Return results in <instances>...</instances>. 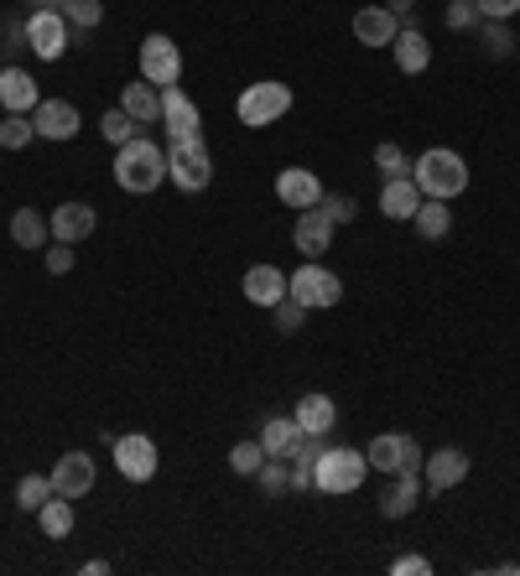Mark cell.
Returning a JSON list of instances; mask_svg holds the SVG:
<instances>
[{"label":"cell","instance_id":"1","mask_svg":"<svg viewBox=\"0 0 520 576\" xmlns=\"http://www.w3.org/2000/svg\"><path fill=\"white\" fill-rule=\"evenodd\" d=\"M115 182L125 192H156V187L167 182V151L146 136L115 146Z\"/></svg>","mask_w":520,"mask_h":576},{"label":"cell","instance_id":"2","mask_svg":"<svg viewBox=\"0 0 520 576\" xmlns=\"http://www.w3.org/2000/svg\"><path fill=\"white\" fill-rule=\"evenodd\" d=\"M412 182L422 187V198H443V203H453V198L468 187V161L458 151H448V146H433L427 156H416L412 161Z\"/></svg>","mask_w":520,"mask_h":576},{"label":"cell","instance_id":"3","mask_svg":"<svg viewBox=\"0 0 520 576\" xmlns=\"http://www.w3.org/2000/svg\"><path fill=\"white\" fill-rule=\"evenodd\" d=\"M364 473H370V458L360 447H323V458L312 468V489L329 493V499H344L364 483Z\"/></svg>","mask_w":520,"mask_h":576},{"label":"cell","instance_id":"4","mask_svg":"<svg viewBox=\"0 0 520 576\" xmlns=\"http://www.w3.org/2000/svg\"><path fill=\"white\" fill-rule=\"evenodd\" d=\"M167 182H177V192H204L214 182V156H208L204 136L167 146Z\"/></svg>","mask_w":520,"mask_h":576},{"label":"cell","instance_id":"5","mask_svg":"<svg viewBox=\"0 0 520 576\" xmlns=\"http://www.w3.org/2000/svg\"><path fill=\"white\" fill-rule=\"evenodd\" d=\"M287 296L302 302L308 312H329V306L344 302V281H339L329 265L308 260V265H297V275H287Z\"/></svg>","mask_w":520,"mask_h":576},{"label":"cell","instance_id":"6","mask_svg":"<svg viewBox=\"0 0 520 576\" xmlns=\"http://www.w3.org/2000/svg\"><path fill=\"white\" fill-rule=\"evenodd\" d=\"M364 458L370 468H381V473H422L427 468V452H422V441L406 437V431H381V437L364 447Z\"/></svg>","mask_w":520,"mask_h":576},{"label":"cell","instance_id":"7","mask_svg":"<svg viewBox=\"0 0 520 576\" xmlns=\"http://www.w3.org/2000/svg\"><path fill=\"white\" fill-rule=\"evenodd\" d=\"M287 109H292V88L277 84V78H260V84H250L240 94V104H235L240 125H250V130H260V125H277Z\"/></svg>","mask_w":520,"mask_h":576},{"label":"cell","instance_id":"8","mask_svg":"<svg viewBox=\"0 0 520 576\" xmlns=\"http://www.w3.org/2000/svg\"><path fill=\"white\" fill-rule=\"evenodd\" d=\"M141 78L156 88H173L183 78V52H177V42L167 32H152L141 42Z\"/></svg>","mask_w":520,"mask_h":576},{"label":"cell","instance_id":"9","mask_svg":"<svg viewBox=\"0 0 520 576\" xmlns=\"http://www.w3.org/2000/svg\"><path fill=\"white\" fill-rule=\"evenodd\" d=\"M69 36H73V27L63 11H32V17H27V48H32L42 63H58V57L69 52Z\"/></svg>","mask_w":520,"mask_h":576},{"label":"cell","instance_id":"10","mask_svg":"<svg viewBox=\"0 0 520 576\" xmlns=\"http://www.w3.org/2000/svg\"><path fill=\"white\" fill-rule=\"evenodd\" d=\"M162 130H167V146L173 140H193L204 136V119H198V104L183 94V88H162Z\"/></svg>","mask_w":520,"mask_h":576},{"label":"cell","instance_id":"11","mask_svg":"<svg viewBox=\"0 0 520 576\" xmlns=\"http://www.w3.org/2000/svg\"><path fill=\"white\" fill-rule=\"evenodd\" d=\"M115 468H121V478H131V483H146V478H156V441L152 437H115Z\"/></svg>","mask_w":520,"mask_h":576},{"label":"cell","instance_id":"12","mask_svg":"<svg viewBox=\"0 0 520 576\" xmlns=\"http://www.w3.org/2000/svg\"><path fill=\"white\" fill-rule=\"evenodd\" d=\"M464 478H468V452L464 447H437L433 458H427V468H422V489L448 493V489H458Z\"/></svg>","mask_w":520,"mask_h":576},{"label":"cell","instance_id":"13","mask_svg":"<svg viewBox=\"0 0 520 576\" xmlns=\"http://www.w3.org/2000/svg\"><path fill=\"white\" fill-rule=\"evenodd\" d=\"M94 458L89 452H63L58 458V468H52V493H63V499H84V493H94Z\"/></svg>","mask_w":520,"mask_h":576},{"label":"cell","instance_id":"14","mask_svg":"<svg viewBox=\"0 0 520 576\" xmlns=\"http://www.w3.org/2000/svg\"><path fill=\"white\" fill-rule=\"evenodd\" d=\"M292 244L308 254V260H323V254L333 250V219L323 208H302V213H297V229H292Z\"/></svg>","mask_w":520,"mask_h":576},{"label":"cell","instance_id":"15","mask_svg":"<svg viewBox=\"0 0 520 576\" xmlns=\"http://www.w3.org/2000/svg\"><path fill=\"white\" fill-rule=\"evenodd\" d=\"M32 125H37V136L42 140H73L84 119H79V109H73L69 100H42L32 109Z\"/></svg>","mask_w":520,"mask_h":576},{"label":"cell","instance_id":"16","mask_svg":"<svg viewBox=\"0 0 520 576\" xmlns=\"http://www.w3.org/2000/svg\"><path fill=\"white\" fill-rule=\"evenodd\" d=\"M0 104H6V115H32L37 104H42L32 73L17 69V63H6V69H0Z\"/></svg>","mask_w":520,"mask_h":576},{"label":"cell","instance_id":"17","mask_svg":"<svg viewBox=\"0 0 520 576\" xmlns=\"http://www.w3.org/2000/svg\"><path fill=\"white\" fill-rule=\"evenodd\" d=\"M396 36H401L396 11H385V6H364V11H354V42H364V48H391Z\"/></svg>","mask_w":520,"mask_h":576},{"label":"cell","instance_id":"18","mask_svg":"<svg viewBox=\"0 0 520 576\" xmlns=\"http://www.w3.org/2000/svg\"><path fill=\"white\" fill-rule=\"evenodd\" d=\"M277 198L287 208H297V213H302V208L323 203V182H318V171H308V167H287L277 177Z\"/></svg>","mask_w":520,"mask_h":576},{"label":"cell","instance_id":"19","mask_svg":"<svg viewBox=\"0 0 520 576\" xmlns=\"http://www.w3.org/2000/svg\"><path fill=\"white\" fill-rule=\"evenodd\" d=\"M240 291H245V302L250 306H266V312H271L277 302H287V275H281L277 265H250Z\"/></svg>","mask_w":520,"mask_h":576},{"label":"cell","instance_id":"20","mask_svg":"<svg viewBox=\"0 0 520 576\" xmlns=\"http://www.w3.org/2000/svg\"><path fill=\"white\" fill-rule=\"evenodd\" d=\"M52 239H63V244H79V239H89L94 229H100V213L89 203H63V208H52Z\"/></svg>","mask_w":520,"mask_h":576},{"label":"cell","instance_id":"21","mask_svg":"<svg viewBox=\"0 0 520 576\" xmlns=\"http://www.w3.org/2000/svg\"><path fill=\"white\" fill-rule=\"evenodd\" d=\"M292 421L302 426V437H329L333 426H339V406H333L323 390H312V395H302V400H297Z\"/></svg>","mask_w":520,"mask_h":576},{"label":"cell","instance_id":"22","mask_svg":"<svg viewBox=\"0 0 520 576\" xmlns=\"http://www.w3.org/2000/svg\"><path fill=\"white\" fill-rule=\"evenodd\" d=\"M416 208H422V187L412 177H396V182H381V213L396 223H412Z\"/></svg>","mask_w":520,"mask_h":576},{"label":"cell","instance_id":"23","mask_svg":"<svg viewBox=\"0 0 520 576\" xmlns=\"http://www.w3.org/2000/svg\"><path fill=\"white\" fill-rule=\"evenodd\" d=\"M391 52H396L401 73H427V63H433V42L416 32V27H406V21H401V36L391 42Z\"/></svg>","mask_w":520,"mask_h":576},{"label":"cell","instance_id":"24","mask_svg":"<svg viewBox=\"0 0 520 576\" xmlns=\"http://www.w3.org/2000/svg\"><path fill=\"white\" fill-rule=\"evenodd\" d=\"M422 504V473H396V483L381 493V514L385 520H406Z\"/></svg>","mask_w":520,"mask_h":576},{"label":"cell","instance_id":"25","mask_svg":"<svg viewBox=\"0 0 520 576\" xmlns=\"http://www.w3.org/2000/svg\"><path fill=\"white\" fill-rule=\"evenodd\" d=\"M121 109L136 119V125H156V119H162V88L146 84V78H141V84H125L121 88Z\"/></svg>","mask_w":520,"mask_h":576},{"label":"cell","instance_id":"26","mask_svg":"<svg viewBox=\"0 0 520 576\" xmlns=\"http://www.w3.org/2000/svg\"><path fill=\"white\" fill-rule=\"evenodd\" d=\"M260 447H266V458H292L297 447H302V426L292 416H271V421L260 426Z\"/></svg>","mask_w":520,"mask_h":576},{"label":"cell","instance_id":"27","mask_svg":"<svg viewBox=\"0 0 520 576\" xmlns=\"http://www.w3.org/2000/svg\"><path fill=\"white\" fill-rule=\"evenodd\" d=\"M11 239H17L21 250H48L52 244V223L37 213V208H17L11 213Z\"/></svg>","mask_w":520,"mask_h":576},{"label":"cell","instance_id":"28","mask_svg":"<svg viewBox=\"0 0 520 576\" xmlns=\"http://www.w3.org/2000/svg\"><path fill=\"white\" fill-rule=\"evenodd\" d=\"M412 223H416V234L422 239H448L453 234V208L443 203V198H422Z\"/></svg>","mask_w":520,"mask_h":576},{"label":"cell","instance_id":"29","mask_svg":"<svg viewBox=\"0 0 520 576\" xmlns=\"http://www.w3.org/2000/svg\"><path fill=\"white\" fill-rule=\"evenodd\" d=\"M37 525H42V535H48V541H63V535H73V499L52 493L48 504L37 509Z\"/></svg>","mask_w":520,"mask_h":576},{"label":"cell","instance_id":"30","mask_svg":"<svg viewBox=\"0 0 520 576\" xmlns=\"http://www.w3.org/2000/svg\"><path fill=\"white\" fill-rule=\"evenodd\" d=\"M479 42H485L489 57H516V32H510V21H479Z\"/></svg>","mask_w":520,"mask_h":576},{"label":"cell","instance_id":"31","mask_svg":"<svg viewBox=\"0 0 520 576\" xmlns=\"http://www.w3.org/2000/svg\"><path fill=\"white\" fill-rule=\"evenodd\" d=\"M375 167H381V182H396V177H412V156L401 151L396 140H381L375 146Z\"/></svg>","mask_w":520,"mask_h":576},{"label":"cell","instance_id":"32","mask_svg":"<svg viewBox=\"0 0 520 576\" xmlns=\"http://www.w3.org/2000/svg\"><path fill=\"white\" fill-rule=\"evenodd\" d=\"M260 489L271 493V499H281V493H292V458H266L260 462Z\"/></svg>","mask_w":520,"mask_h":576},{"label":"cell","instance_id":"33","mask_svg":"<svg viewBox=\"0 0 520 576\" xmlns=\"http://www.w3.org/2000/svg\"><path fill=\"white\" fill-rule=\"evenodd\" d=\"M52 499V478H42V473H27L17 483V509H27V514H37V509Z\"/></svg>","mask_w":520,"mask_h":576},{"label":"cell","instance_id":"34","mask_svg":"<svg viewBox=\"0 0 520 576\" xmlns=\"http://www.w3.org/2000/svg\"><path fill=\"white\" fill-rule=\"evenodd\" d=\"M32 140H37L32 115H6L0 119V146H6V151H21V146H32Z\"/></svg>","mask_w":520,"mask_h":576},{"label":"cell","instance_id":"35","mask_svg":"<svg viewBox=\"0 0 520 576\" xmlns=\"http://www.w3.org/2000/svg\"><path fill=\"white\" fill-rule=\"evenodd\" d=\"M100 136L110 140V146H125V140H136V136H141V125H136L131 115H125L121 104H115V109H110V115L100 119Z\"/></svg>","mask_w":520,"mask_h":576},{"label":"cell","instance_id":"36","mask_svg":"<svg viewBox=\"0 0 520 576\" xmlns=\"http://www.w3.org/2000/svg\"><path fill=\"white\" fill-rule=\"evenodd\" d=\"M63 17H69L73 32H94V27L104 21V0H69Z\"/></svg>","mask_w":520,"mask_h":576},{"label":"cell","instance_id":"37","mask_svg":"<svg viewBox=\"0 0 520 576\" xmlns=\"http://www.w3.org/2000/svg\"><path fill=\"white\" fill-rule=\"evenodd\" d=\"M260 462H266V447H260V441H240V447L229 452V468H235V473H245V478H256Z\"/></svg>","mask_w":520,"mask_h":576},{"label":"cell","instance_id":"38","mask_svg":"<svg viewBox=\"0 0 520 576\" xmlns=\"http://www.w3.org/2000/svg\"><path fill=\"white\" fill-rule=\"evenodd\" d=\"M27 48V21H0V57H6V63H17V52Z\"/></svg>","mask_w":520,"mask_h":576},{"label":"cell","instance_id":"39","mask_svg":"<svg viewBox=\"0 0 520 576\" xmlns=\"http://www.w3.org/2000/svg\"><path fill=\"white\" fill-rule=\"evenodd\" d=\"M453 27V32H474V27H479V6H474V0H448V17H443Z\"/></svg>","mask_w":520,"mask_h":576},{"label":"cell","instance_id":"40","mask_svg":"<svg viewBox=\"0 0 520 576\" xmlns=\"http://www.w3.org/2000/svg\"><path fill=\"white\" fill-rule=\"evenodd\" d=\"M271 317H277V333H302V317H308V306L287 296V302L271 306Z\"/></svg>","mask_w":520,"mask_h":576},{"label":"cell","instance_id":"41","mask_svg":"<svg viewBox=\"0 0 520 576\" xmlns=\"http://www.w3.org/2000/svg\"><path fill=\"white\" fill-rule=\"evenodd\" d=\"M318 208H323V213H329L333 223H349L354 213H360V203H354L349 192H323V203H318Z\"/></svg>","mask_w":520,"mask_h":576},{"label":"cell","instance_id":"42","mask_svg":"<svg viewBox=\"0 0 520 576\" xmlns=\"http://www.w3.org/2000/svg\"><path fill=\"white\" fill-rule=\"evenodd\" d=\"M42 265H48V275H69L73 271V244H63V239H58V244L42 254Z\"/></svg>","mask_w":520,"mask_h":576},{"label":"cell","instance_id":"43","mask_svg":"<svg viewBox=\"0 0 520 576\" xmlns=\"http://www.w3.org/2000/svg\"><path fill=\"white\" fill-rule=\"evenodd\" d=\"M479 6V17L485 21H510V17H520V0H474Z\"/></svg>","mask_w":520,"mask_h":576},{"label":"cell","instance_id":"44","mask_svg":"<svg viewBox=\"0 0 520 576\" xmlns=\"http://www.w3.org/2000/svg\"><path fill=\"white\" fill-rule=\"evenodd\" d=\"M391 572L396 576H433V561L427 556H396L391 561Z\"/></svg>","mask_w":520,"mask_h":576},{"label":"cell","instance_id":"45","mask_svg":"<svg viewBox=\"0 0 520 576\" xmlns=\"http://www.w3.org/2000/svg\"><path fill=\"white\" fill-rule=\"evenodd\" d=\"M385 11H396V17L406 21V17H412V11H416V0H385Z\"/></svg>","mask_w":520,"mask_h":576},{"label":"cell","instance_id":"46","mask_svg":"<svg viewBox=\"0 0 520 576\" xmlns=\"http://www.w3.org/2000/svg\"><path fill=\"white\" fill-rule=\"evenodd\" d=\"M69 0H32V11H63Z\"/></svg>","mask_w":520,"mask_h":576}]
</instances>
